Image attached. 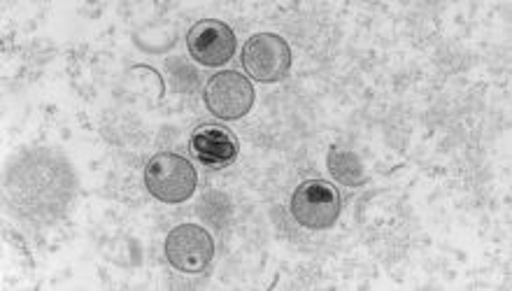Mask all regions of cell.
I'll use <instances>...</instances> for the list:
<instances>
[{"label":"cell","mask_w":512,"mask_h":291,"mask_svg":"<svg viewBox=\"0 0 512 291\" xmlns=\"http://www.w3.org/2000/svg\"><path fill=\"white\" fill-rule=\"evenodd\" d=\"M198 175L184 156L175 152H161L149 159L145 166V187L156 201L184 203L194 196Z\"/></svg>","instance_id":"obj_1"},{"label":"cell","mask_w":512,"mask_h":291,"mask_svg":"<svg viewBox=\"0 0 512 291\" xmlns=\"http://www.w3.org/2000/svg\"><path fill=\"white\" fill-rule=\"evenodd\" d=\"M166 259L182 273H201L215 259V240L203 226H175L166 238Z\"/></svg>","instance_id":"obj_5"},{"label":"cell","mask_w":512,"mask_h":291,"mask_svg":"<svg viewBox=\"0 0 512 291\" xmlns=\"http://www.w3.org/2000/svg\"><path fill=\"white\" fill-rule=\"evenodd\" d=\"M329 170L345 187H361L366 182V170L361 166V159L345 147H331Z\"/></svg>","instance_id":"obj_8"},{"label":"cell","mask_w":512,"mask_h":291,"mask_svg":"<svg viewBox=\"0 0 512 291\" xmlns=\"http://www.w3.org/2000/svg\"><path fill=\"white\" fill-rule=\"evenodd\" d=\"M243 68L261 84L282 82L291 70V47L282 35L256 33L243 47Z\"/></svg>","instance_id":"obj_2"},{"label":"cell","mask_w":512,"mask_h":291,"mask_svg":"<svg viewBox=\"0 0 512 291\" xmlns=\"http://www.w3.org/2000/svg\"><path fill=\"white\" fill-rule=\"evenodd\" d=\"M187 49L191 59L201 63V66H224L236 54V33L224 21L203 19L191 26V31L187 33Z\"/></svg>","instance_id":"obj_6"},{"label":"cell","mask_w":512,"mask_h":291,"mask_svg":"<svg viewBox=\"0 0 512 291\" xmlns=\"http://www.w3.org/2000/svg\"><path fill=\"white\" fill-rule=\"evenodd\" d=\"M254 98L256 91L252 82L236 70L212 75L210 82L205 84V105L212 115L224 122L243 119L254 108Z\"/></svg>","instance_id":"obj_4"},{"label":"cell","mask_w":512,"mask_h":291,"mask_svg":"<svg viewBox=\"0 0 512 291\" xmlns=\"http://www.w3.org/2000/svg\"><path fill=\"white\" fill-rule=\"evenodd\" d=\"M238 138L229 129L203 124L191 133V154L208 168H226L238 159Z\"/></svg>","instance_id":"obj_7"},{"label":"cell","mask_w":512,"mask_h":291,"mask_svg":"<svg viewBox=\"0 0 512 291\" xmlns=\"http://www.w3.org/2000/svg\"><path fill=\"white\" fill-rule=\"evenodd\" d=\"M291 215L305 229H331L340 217L338 189L324 180H305L291 196Z\"/></svg>","instance_id":"obj_3"}]
</instances>
